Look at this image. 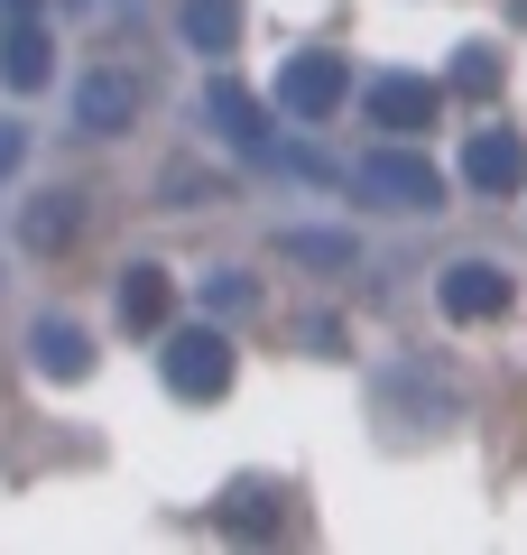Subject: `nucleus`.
<instances>
[{
  "mask_svg": "<svg viewBox=\"0 0 527 555\" xmlns=\"http://www.w3.org/2000/svg\"><path fill=\"white\" fill-rule=\"evenodd\" d=\"M157 371H167V389L185 398V408H204V398L232 389V334H214V324H185V334H167Z\"/></svg>",
  "mask_w": 527,
  "mask_h": 555,
  "instance_id": "nucleus-1",
  "label": "nucleus"
},
{
  "mask_svg": "<svg viewBox=\"0 0 527 555\" xmlns=\"http://www.w3.org/2000/svg\"><path fill=\"white\" fill-rule=\"evenodd\" d=\"M351 185L371 204H389V214H445V177L426 158H408V149H371V158L351 167Z\"/></svg>",
  "mask_w": 527,
  "mask_h": 555,
  "instance_id": "nucleus-2",
  "label": "nucleus"
},
{
  "mask_svg": "<svg viewBox=\"0 0 527 555\" xmlns=\"http://www.w3.org/2000/svg\"><path fill=\"white\" fill-rule=\"evenodd\" d=\"M343 102H351V65L333 47H306V56L278 65V112L287 120H333Z\"/></svg>",
  "mask_w": 527,
  "mask_h": 555,
  "instance_id": "nucleus-3",
  "label": "nucleus"
},
{
  "mask_svg": "<svg viewBox=\"0 0 527 555\" xmlns=\"http://www.w3.org/2000/svg\"><path fill=\"white\" fill-rule=\"evenodd\" d=\"M361 112H371V130L416 139V130H435V112H445V83H426V75H380L371 93H361Z\"/></svg>",
  "mask_w": 527,
  "mask_h": 555,
  "instance_id": "nucleus-4",
  "label": "nucleus"
},
{
  "mask_svg": "<svg viewBox=\"0 0 527 555\" xmlns=\"http://www.w3.org/2000/svg\"><path fill=\"white\" fill-rule=\"evenodd\" d=\"M463 177H472V195H518V185H527V139L500 130V120L472 130L463 139Z\"/></svg>",
  "mask_w": 527,
  "mask_h": 555,
  "instance_id": "nucleus-5",
  "label": "nucleus"
},
{
  "mask_svg": "<svg viewBox=\"0 0 527 555\" xmlns=\"http://www.w3.org/2000/svg\"><path fill=\"white\" fill-rule=\"evenodd\" d=\"M435 297H445L453 324H490V315H509V269L500 259H453Z\"/></svg>",
  "mask_w": 527,
  "mask_h": 555,
  "instance_id": "nucleus-6",
  "label": "nucleus"
},
{
  "mask_svg": "<svg viewBox=\"0 0 527 555\" xmlns=\"http://www.w3.org/2000/svg\"><path fill=\"white\" fill-rule=\"evenodd\" d=\"M130 112H139V83L120 75V65H102V75H83V83H75V130H83V139L130 130Z\"/></svg>",
  "mask_w": 527,
  "mask_h": 555,
  "instance_id": "nucleus-7",
  "label": "nucleus"
},
{
  "mask_svg": "<svg viewBox=\"0 0 527 555\" xmlns=\"http://www.w3.org/2000/svg\"><path fill=\"white\" fill-rule=\"evenodd\" d=\"M204 120H214V130L232 139L241 158H259V149H269V112H259V102L241 93L232 75H214V83H204Z\"/></svg>",
  "mask_w": 527,
  "mask_h": 555,
  "instance_id": "nucleus-8",
  "label": "nucleus"
},
{
  "mask_svg": "<svg viewBox=\"0 0 527 555\" xmlns=\"http://www.w3.org/2000/svg\"><path fill=\"white\" fill-rule=\"evenodd\" d=\"M28 361H38V379H83L93 371V334L65 324V315H47V324H28Z\"/></svg>",
  "mask_w": 527,
  "mask_h": 555,
  "instance_id": "nucleus-9",
  "label": "nucleus"
},
{
  "mask_svg": "<svg viewBox=\"0 0 527 555\" xmlns=\"http://www.w3.org/2000/svg\"><path fill=\"white\" fill-rule=\"evenodd\" d=\"M47 75H56V65H47V28L38 20H0V83H10V93H38Z\"/></svg>",
  "mask_w": 527,
  "mask_h": 555,
  "instance_id": "nucleus-10",
  "label": "nucleus"
},
{
  "mask_svg": "<svg viewBox=\"0 0 527 555\" xmlns=\"http://www.w3.org/2000/svg\"><path fill=\"white\" fill-rule=\"evenodd\" d=\"M176 28H185L195 56H232V47H241V0H185Z\"/></svg>",
  "mask_w": 527,
  "mask_h": 555,
  "instance_id": "nucleus-11",
  "label": "nucleus"
},
{
  "mask_svg": "<svg viewBox=\"0 0 527 555\" xmlns=\"http://www.w3.org/2000/svg\"><path fill=\"white\" fill-rule=\"evenodd\" d=\"M120 324H130V334H157V324H167V269L120 278Z\"/></svg>",
  "mask_w": 527,
  "mask_h": 555,
  "instance_id": "nucleus-12",
  "label": "nucleus"
},
{
  "mask_svg": "<svg viewBox=\"0 0 527 555\" xmlns=\"http://www.w3.org/2000/svg\"><path fill=\"white\" fill-rule=\"evenodd\" d=\"M222 528H241V537H269L278 528V491H269V481H232V500H222Z\"/></svg>",
  "mask_w": 527,
  "mask_h": 555,
  "instance_id": "nucleus-13",
  "label": "nucleus"
},
{
  "mask_svg": "<svg viewBox=\"0 0 527 555\" xmlns=\"http://www.w3.org/2000/svg\"><path fill=\"white\" fill-rule=\"evenodd\" d=\"M75 195H38V214H28V250H56V241H75Z\"/></svg>",
  "mask_w": 527,
  "mask_h": 555,
  "instance_id": "nucleus-14",
  "label": "nucleus"
},
{
  "mask_svg": "<svg viewBox=\"0 0 527 555\" xmlns=\"http://www.w3.org/2000/svg\"><path fill=\"white\" fill-rule=\"evenodd\" d=\"M278 250H287V259H314V269H351V241H343V232H287Z\"/></svg>",
  "mask_w": 527,
  "mask_h": 555,
  "instance_id": "nucleus-15",
  "label": "nucleus"
},
{
  "mask_svg": "<svg viewBox=\"0 0 527 555\" xmlns=\"http://www.w3.org/2000/svg\"><path fill=\"white\" fill-rule=\"evenodd\" d=\"M490 83H500V47H463V65H453V93H472V102H481Z\"/></svg>",
  "mask_w": 527,
  "mask_h": 555,
  "instance_id": "nucleus-16",
  "label": "nucleus"
},
{
  "mask_svg": "<svg viewBox=\"0 0 527 555\" xmlns=\"http://www.w3.org/2000/svg\"><path fill=\"white\" fill-rule=\"evenodd\" d=\"M214 306H222V315H241V306H250V278L222 269V278H214Z\"/></svg>",
  "mask_w": 527,
  "mask_h": 555,
  "instance_id": "nucleus-17",
  "label": "nucleus"
},
{
  "mask_svg": "<svg viewBox=\"0 0 527 555\" xmlns=\"http://www.w3.org/2000/svg\"><path fill=\"white\" fill-rule=\"evenodd\" d=\"M28 158V130H20V120H0V185H10V167H20Z\"/></svg>",
  "mask_w": 527,
  "mask_h": 555,
  "instance_id": "nucleus-18",
  "label": "nucleus"
},
{
  "mask_svg": "<svg viewBox=\"0 0 527 555\" xmlns=\"http://www.w3.org/2000/svg\"><path fill=\"white\" fill-rule=\"evenodd\" d=\"M0 20H38V0H0Z\"/></svg>",
  "mask_w": 527,
  "mask_h": 555,
  "instance_id": "nucleus-19",
  "label": "nucleus"
}]
</instances>
